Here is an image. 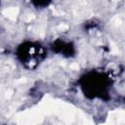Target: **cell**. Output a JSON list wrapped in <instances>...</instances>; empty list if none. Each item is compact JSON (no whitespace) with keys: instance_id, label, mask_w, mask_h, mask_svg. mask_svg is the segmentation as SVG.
Listing matches in <instances>:
<instances>
[{"instance_id":"cell-1","label":"cell","mask_w":125,"mask_h":125,"mask_svg":"<svg viewBox=\"0 0 125 125\" xmlns=\"http://www.w3.org/2000/svg\"><path fill=\"white\" fill-rule=\"evenodd\" d=\"M110 88L109 78L99 71H90L81 78V89L90 99H104Z\"/></svg>"},{"instance_id":"cell-4","label":"cell","mask_w":125,"mask_h":125,"mask_svg":"<svg viewBox=\"0 0 125 125\" xmlns=\"http://www.w3.org/2000/svg\"><path fill=\"white\" fill-rule=\"evenodd\" d=\"M52 0H32L33 4L37 7H45L51 3Z\"/></svg>"},{"instance_id":"cell-2","label":"cell","mask_w":125,"mask_h":125,"mask_svg":"<svg viewBox=\"0 0 125 125\" xmlns=\"http://www.w3.org/2000/svg\"><path fill=\"white\" fill-rule=\"evenodd\" d=\"M45 56L43 47L33 42L22 43L18 48V57L22 64L28 68L35 67Z\"/></svg>"},{"instance_id":"cell-3","label":"cell","mask_w":125,"mask_h":125,"mask_svg":"<svg viewBox=\"0 0 125 125\" xmlns=\"http://www.w3.org/2000/svg\"><path fill=\"white\" fill-rule=\"evenodd\" d=\"M53 50L59 54H62L63 56H71L74 52V48L73 46L68 43V42H64V41H57L56 43H54L53 45Z\"/></svg>"}]
</instances>
